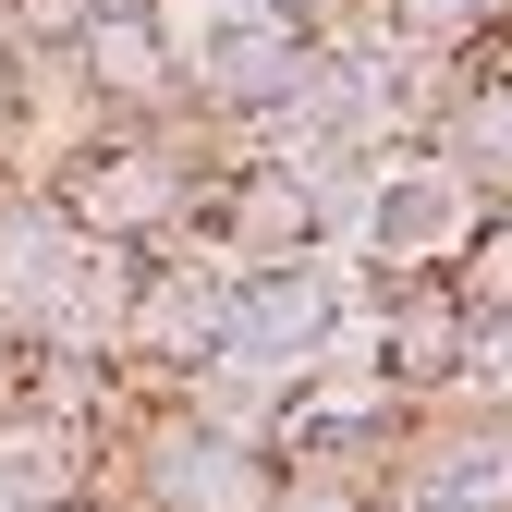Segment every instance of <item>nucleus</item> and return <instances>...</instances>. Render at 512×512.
Masks as SVG:
<instances>
[{
    "label": "nucleus",
    "instance_id": "1",
    "mask_svg": "<svg viewBox=\"0 0 512 512\" xmlns=\"http://www.w3.org/2000/svg\"><path fill=\"white\" fill-rule=\"evenodd\" d=\"M74 86L98 98L110 135H147V122H183V37L159 25V0H98V13L61 37Z\"/></svg>",
    "mask_w": 512,
    "mask_h": 512
},
{
    "label": "nucleus",
    "instance_id": "2",
    "mask_svg": "<svg viewBox=\"0 0 512 512\" xmlns=\"http://www.w3.org/2000/svg\"><path fill=\"white\" fill-rule=\"evenodd\" d=\"M415 147H427L439 171H452V183H476V196L500 208V196H512V86L488 74V61H452V86L427 98Z\"/></svg>",
    "mask_w": 512,
    "mask_h": 512
},
{
    "label": "nucleus",
    "instance_id": "3",
    "mask_svg": "<svg viewBox=\"0 0 512 512\" xmlns=\"http://www.w3.org/2000/svg\"><path fill=\"white\" fill-rule=\"evenodd\" d=\"M74 244H86V232L61 220V196H0V342H13V354H37Z\"/></svg>",
    "mask_w": 512,
    "mask_h": 512
},
{
    "label": "nucleus",
    "instance_id": "4",
    "mask_svg": "<svg viewBox=\"0 0 512 512\" xmlns=\"http://www.w3.org/2000/svg\"><path fill=\"white\" fill-rule=\"evenodd\" d=\"M378 366H391L403 403H439L464 366V305L452 281H378Z\"/></svg>",
    "mask_w": 512,
    "mask_h": 512
},
{
    "label": "nucleus",
    "instance_id": "5",
    "mask_svg": "<svg viewBox=\"0 0 512 512\" xmlns=\"http://www.w3.org/2000/svg\"><path fill=\"white\" fill-rule=\"evenodd\" d=\"M378 13H391V37L427 49V61H476V37L500 25V0H378Z\"/></svg>",
    "mask_w": 512,
    "mask_h": 512
},
{
    "label": "nucleus",
    "instance_id": "6",
    "mask_svg": "<svg viewBox=\"0 0 512 512\" xmlns=\"http://www.w3.org/2000/svg\"><path fill=\"white\" fill-rule=\"evenodd\" d=\"M439 403L512 415V317H464V366H452V391H439Z\"/></svg>",
    "mask_w": 512,
    "mask_h": 512
},
{
    "label": "nucleus",
    "instance_id": "7",
    "mask_svg": "<svg viewBox=\"0 0 512 512\" xmlns=\"http://www.w3.org/2000/svg\"><path fill=\"white\" fill-rule=\"evenodd\" d=\"M452 305L464 317H512V208H488V232L452 256Z\"/></svg>",
    "mask_w": 512,
    "mask_h": 512
},
{
    "label": "nucleus",
    "instance_id": "8",
    "mask_svg": "<svg viewBox=\"0 0 512 512\" xmlns=\"http://www.w3.org/2000/svg\"><path fill=\"white\" fill-rule=\"evenodd\" d=\"M476 61H488V74H500V86H512V0H500V25L476 37Z\"/></svg>",
    "mask_w": 512,
    "mask_h": 512
},
{
    "label": "nucleus",
    "instance_id": "9",
    "mask_svg": "<svg viewBox=\"0 0 512 512\" xmlns=\"http://www.w3.org/2000/svg\"><path fill=\"white\" fill-rule=\"evenodd\" d=\"M13 378H25V354H13V342H0V415H13Z\"/></svg>",
    "mask_w": 512,
    "mask_h": 512
},
{
    "label": "nucleus",
    "instance_id": "10",
    "mask_svg": "<svg viewBox=\"0 0 512 512\" xmlns=\"http://www.w3.org/2000/svg\"><path fill=\"white\" fill-rule=\"evenodd\" d=\"M500 208H512V196H500Z\"/></svg>",
    "mask_w": 512,
    "mask_h": 512
}]
</instances>
